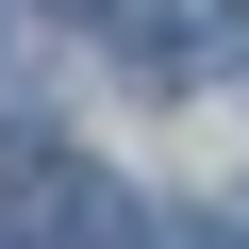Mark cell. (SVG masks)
Masks as SVG:
<instances>
[{
  "label": "cell",
  "instance_id": "6da1fadb",
  "mask_svg": "<svg viewBox=\"0 0 249 249\" xmlns=\"http://www.w3.org/2000/svg\"><path fill=\"white\" fill-rule=\"evenodd\" d=\"M116 67H133V100H199L249 67V0H150L133 34H116Z\"/></svg>",
  "mask_w": 249,
  "mask_h": 249
},
{
  "label": "cell",
  "instance_id": "7a4b0ae2",
  "mask_svg": "<svg viewBox=\"0 0 249 249\" xmlns=\"http://www.w3.org/2000/svg\"><path fill=\"white\" fill-rule=\"evenodd\" d=\"M17 199H34V249H133V199H116L100 166H34Z\"/></svg>",
  "mask_w": 249,
  "mask_h": 249
},
{
  "label": "cell",
  "instance_id": "3957f363",
  "mask_svg": "<svg viewBox=\"0 0 249 249\" xmlns=\"http://www.w3.org/2000/svg\"><path fill=\"white\" fill-rule=\"evenodd\" d=\"M150 249H249V216H150Z\"/></svg>",
  "mask_w": 249,
  "mask_h": 249
},
{
  "label": "cell",
  "instance_id": "277c9868",
  "mask_svg": "<svg viewBox=\"0 0 249 249\" xmlns=\"http://www.w3.org/2000/svg\"><path fill=\"white\" fill-rule=\"evenodd\" d=\"M50 17H116V0H50Z\"/></svg>",
  "mask_w": 249,
  "mask_h": 249
}]
</instances>
